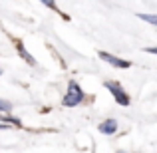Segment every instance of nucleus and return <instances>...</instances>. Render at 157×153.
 Here are the masks:
<instances>
[{
  "label": "nucleus",
  "mask_w": 157,
  "mask_h": 153,
  "mask_svg": "<svg viewBox=\"0 0 157 153\" xmlns=\"http://www.w3.org/2000/svg\"><path fill=\"white\" fill-rule=\"evenodd\" d=\"M84 90L78 86V82L76 80H70V84H68V92H66V96L62 98V105H66V107H76V105H80L82 101H84Z\"/></svg>",
  "instance_id": "obj_1"
},
{
  "label": "nucleus",
  "mask_w": 157,
  "mask_h": 153,
  "mask_svg": "<svg viewBox=\"0 0 157 153\" xmlns=\"http://www.w3.org/2000/svg\"><path fill=\"white\" fill-rule=\"evenodd\" d=\"M104 88H105V90H109V94L113 96V100L117 101V105H123V107H127V105L131 103L129 96L125 94V90H123L119 84H115V82H104Z\"/></svg>",
  "instance_id": "obj_2"
},
{
  "label": "nucleus",
  "mask_w": 157,
  "mask_h": 153,
  "mask_svg": "<svg viewBox=\"0 0 157 153\" xmlns=\"http://www.w3.org/2000/svg\"><path fill=\"white\" fill-rule=\"evenodd\" d=\"M100 58H101L104 62H107L109 66H113V68H121V70H125V68H131V62H127V60H121V58L113 56V54H109V52H100Z\"/></svg>",
  "instance_id": "obj_3"
},
{
  "label": "nucleus",
  "mask_w": 157,
  "mask_h": 153,
  "mask_svg": "<svg viewBox=\"0 0 157 153\" xmlns=\"http://www.w3.org/2000/svg\"><path fill=\"white\" fill-rule=\"evenodd\" d=\"M98 129L104 135H113L115 131H117V121H115V119H105V121H101L100 125H98Z\"/></svg>",
  "instance_id": "obj_4"
},
{
  "label": "nucleus",
  "mask_w": 157,
  "mask_h": 153,
  "mask_svg": "<svg viewBox=\"0 0 157 153\" xmlns=\"http://www.w3.org/2000/svg\"><path fill=\"white\" fill-rule=\"evenodd\" d=\"M16 50H18V54H20V56H22V58H24V60H26L30 66H36L34 56H32V54H28V52H26V48L22 46V42H18V40H16Z\"/></svg>",
  "instance_id": "obj_5"
},
{
  "label": "nucleus",
  "mask_w": 157,
  "mask_h": 153,
  "mask_svg": "<svg viewBox=\"0 0 157 153\" xmlns=\"http://www.w3.org/2000/svg\"><path fill=\"white\" fill-rule=\"evenodd\" d=\"M137 18H141L143 22H149V24H153V26H157V14H137Z\"/></svg>",
  "instance_id": "obj_6"
},
{
  "label": "nucleus",
  "mask_w": 157,
  "mask_h": 153,
  "mask_svg": "<svg viewBox=\"0 0 157 153\" xmlns=\"http://www.w3.org/2000/svg\"><path fill=\"white\" fill-rule=\"evenodd\" d=\"M2 119H4V121H8V123H14L16 127H22V121H20L18 117H12V115H2Z\"/></svg>",
  "instance_id": "obj_7"
},
{
  "label": "nucleus",
  "mask_w": 157,
  "mask_h": 153,
  "mask_svg": "<svg viewBox=\"0 0 157 153\" xmlns=\"http://www.w3.org/2000/svg\"><path fill=\"white\" fill-rule=\"evenodd\" d=\"M12 109V103L6 101V100H0V113H8Z\"/></svg>",
  "instance_id": "obj_8"
},
{
  "label": "nucleus",
  "mask_w": 157,
  "mask_h": 153,
  "mask_svg": "<svg viewBox=\"0 0 157 153\" xmlns=\"http://www.w3.org/2000/svg\"><path fill=\"white\" fill-rule=\"evenodd\" d=\"M145 52L147 54H157V48L155 46H149V48H145Z\"/></svg>",
  "instance_id": "obj_9"
}]
</instances>
